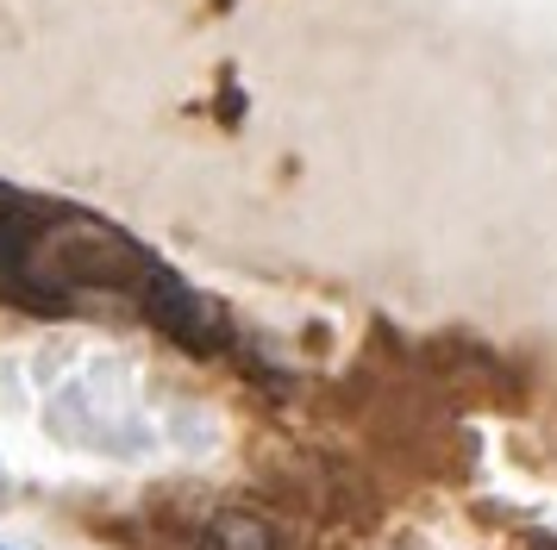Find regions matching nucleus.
Segmentation results:
<instances>
[{
  "label": "nucleus",
  "instance_id": "obj_2",
  "mask_svg": "<svg viewBox=\"0 0 557 550\" xmlns=\"http://www.w3.org/2000/svg\"><path fill=\"white\" fill-rule=\"evenodd\" d=\"M145 320H151L157 332H170L176 345H188L195 357H220V350L232 345L226 313H220L213 300H201L195 288H182L170 270H163V282L145 295Z\"/></svg>",
  "mask_w": 557,
  "mask_h": 550
},
{
  "label": "nucleus",
  "instance_id": "obj_1",
  "mask_svg": "<svg viewBox=\"0 0 557 550\" xmlns=\"http://www.w3.org/2000/svg\"><path fill=\"white\" fill-rule=\"evenodd\" d=\"M163 282V263L151 250L126 238L120 225L95 220L82 207H32V225L20 238L13 275H7V300L20 307H82L88 295L107 300H138Z\"/></svg>",
  "mask_w": 557,
  "mask_h": 550
},
{
  "label": "nucleus",
  "instance_id": "obj_4",
  "mask_svg": "<svg viewBox=\"0 0 557 550\" xmlns=\"http://www.w3.org/2000/svg\"><path fill=\"white\" fill-rule=\"evenodd\" d=\"M32 207H38V200H20V195L0 188V295H7V275H13L20 238H26V225H32Z\"/></svg>",
  "mask_w": 557,
  "mask_h": 550
},
{
  "label": "nucleus",
  "instance_id": "obj_3",
  "mask_svg": "<svg viewBox=\"0 0 557 550\" xmlns=\"http://www.w3.org/2000/svg\"><path fill=\"white\" fill-rule=\"evenodd\" d=\"M201 550H276V538H270V525L251 520V513H220V520L207 525Z\"/></svg>",
  "mask_w": 557,
  "mask_h": 550
}]
</instances>
